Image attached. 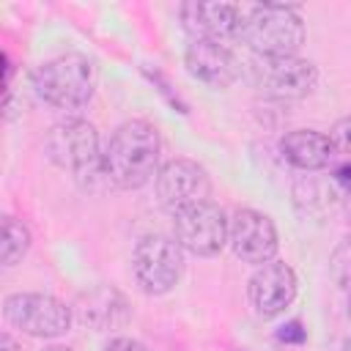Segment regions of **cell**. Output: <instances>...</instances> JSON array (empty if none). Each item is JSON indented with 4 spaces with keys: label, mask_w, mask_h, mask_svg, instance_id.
<instances>
[{
    "label": "cell",
    "mask_w": 351,
    "mask_h": 351,
    "mask_svg": "<svg viewBox=\"0 0 351 351\" xmlns=\"http://www.w3.org/2000/svg\"><path fill=\"white\" fill-rule=\"evenodd\" d=\"M228 230H230V219L211 200L195 203V206L173 214L176 241L181 244V250H186L197 258H211V255L222 252V247L228 244Z\"/></svg>",
    "instance_id": "cell-8"
},
{
    "label": "cell",
    "mask_w": 351,
    "mask_h": 351,
    "mask_svg": "<svg viewBox=\"0 0 351 351\" xmlns=\"http://www.w3.org/2000/svg\"><path fill=\"white\" fill-rule=\"evenodd\" d=\"M335 178H337V184H340V189H343V192H351V165L340 167V170L335 173Z\"/></svg>",
    "instance_id": "cell-21"
},
{
    "label": "cell",
    "mask_w": 351,
    "mask_h": 351,
    "mask_svg": "<svg viewBox=\"0 0 351 351\" xmlns=\"http://www.w3.org/2000/svg\"><path fill=\"white\" fill-rule=\"evenodd\" d=\"M0 351H19L16 340H14L8 332H3V335H0Z\"/></svg>",
    "instance_id": "cell-22"
},
{
    "label": "cell",
    "mask_w": 351,
    "mask_h": 351,
    "mask_svg": "<svg viewBox=\"0 0 351 351\" xmlns=\"http://www.w3.org/2000/svg\"><path fill=\"white\" fill-rule=\"evenodd\" d=\"M228 244H230L233 255L241 258L244 263L263 266V263L274 261L280 239H277V228L269 214L255 211V208H239L230 217Z\"/></svg>",
    "instance_id": "cell-10"
},
{
    "label": "cell",
    "mask_w": 351,
    "mask_h": 351,
    "mask_svg": "<svg viewBox=\"0 0 351 351\" xmlns=\"http://www.w3.org/2000/svg\"><path fill=\"white\" fill-rule=\"evenodd\" d=\"M162 140L154 123L134 118L121 123L104 145V173L118 189H140L159 173Z\"/></svg>",
    "instance_id": "cell-1"
},
{
    "label": "cell",
    "mask_w": 351,
    "mask_h": 351,
    "mask_svg": "<svg viewBox=\"0 0 351 351\" xmlns=\"http://www.w3.org/2000/svg\"><path fill=\"white\" fill-rule=\"evenodd\" d=\"M44 151L60 170L71 173L85 186H93L96 178H107L99 132L82 118H66L55 123L44 140Z\"/></svg>",
    "instance_id": "cell-3"
},
{
    "label": "cell",
    "mask_w": 351,
    "mask_h": 351,
    "mask_svg": "<svg viewBox=\"0 0 351 351\" xmlns=\"http://www.w3.org/2000/svg\"><path fill=\"white\" fill-rule=\"evenodd\" d=\"M30 85L36 96L55 110H82L96 90V66L77 52L58 55L30 74Z\"/></svg>",
    "instance_id": "cell-2"
},
{
    "label": "cell",
    "mask_w": 351,
    "mask_h": 351,
    "mask_svg": "<svg viewBox=\"0 0 351 351\" xmlns=\"http://www.w3.org/2000/svg\"><path fill=\"white\" fill-rule=\"evenodd\" d=\"M252 82L274 99H304L318 85V69L299 55H255L250 60Z\"/></svg>",
    "instance_id": "cell-7"
},
{
    "label": "cell",
    "mask_w": 351,
    "mask_h": 351,
    "mask_svg": "<svg viewBox=\"0 0 351 351\" xmlns=\"http://www.w3.org/2000/svg\"><path fill=\"white\" fill-rule=\"evenodd\" d=\"M82 318L96 326L99 332L101 329H112L118 324L126 321V302L118 291H107V288H99L93 291L88 299H85V307H82Z\"/></svg>",
    "instance_id": "cell-15"
},
{
    "label": "cell",
    "mask_w": 351,
    "mask_h": 351,
    "mask_svg": "<svg viewBox=\"0 0 351 351\" xmlns=\"http://www.w3.org/2000/svg\"><path fill=\"white\" fill-rule=\"evenodd\" d=\"M239 38L255 55H296L307 30L293 5H252L241 11Z\"/></svg>",
    "instance_id": "cell-4"
},
{
    "label": "cell",
    "mask_w": 351,
    "mask_h": 351,
    "mask_svg": "<svg viewBox=\"0 0 351 351\" xmlns=\"http://www.w3.org/2000/svg\"><path fill=\"white\" fill-rule=\"evenodd\" d=\"M329 140H332V148L335 154H343V156H351V115L340 118L332 132H329Z\"/></svg>",
    "instance_id": "cell-18"
},
{
    "label": "cell",
    "mask_w": 351,
    "mask_h": 351,
    "mask_svg": "<svg viewBox=\"0 0 351 351\" xmlns=\"http://www.w3.org/2000/svg\"><path fill=\"white\" fill-rule=\"evenodd\" d=\"M104 351H148V348L140 340H134V337H112L104 346Z\"/></svg>",
    "instance_id": "cell-20"
},
{
    "label": "cell",
    "mask_w": 351,
    "mask_h": 351,
    "mask_svg": "<svg viewBox=\"0 0 351 351\" xmlns=\"http://www.w3.org/2000/svg\"><path fill=\"white\" fill-rule=\"evenodd\" d=\"M3 318L22 335L52 340L69 332L71 310L52 293H8L3 299Z\"/></svg>",
    "instance_id": "cell-6"
},
{
    "label": "cell",
    "mask_w": 351,
    "mask_h": 351,
    "mask_svg": "<svg viewBox=\"0 0 351 351\" xmlns=\"http://www.w3.org/2000/svg\"><path fill=\"white\" fill-rule=\"evenodd\" d=\"M132 271L137 285L151 293L162 296L170 293L184 271V250L176 239L162 236V233H148L137 241L132 252Z\"/></svg>",
    "instance_id": "cell-5"
},
{
    "label": "cell",
    "mask_w": 351,
    "mask_h": 351,
    "mask_svg": "<svg viewBox=\"0 0 351 351\" xmlns=\"http://www.w3.org/2000/svg\"><path fill=\"white\" fill-rule=\"evenodd\" d=\"M30 250V230L25 222L14 217H3V241H0V261L5 269L16 266Z\"/></svg>",
    "instance_id": "cell-16"
},
{
    "label": "cell",
    "mask_w": 351,
    "mask_h": 351,
    "mask_svg": "<svg viewBox=\"0 0 351 351\" xmlns=\"http://www.w3.org/2000/svg\"><path fill=\"white\" fill-rule=\"evenodd\" d=\"M184 63L195 80L211 88H230L241 74L236 55L219 41H189L184 49Z\"/></svg>",
    "instance_id": "cell-13"
},
{
    "label": "cell",
    "mask_w": 351,
    "mask_h": 351,
    "mask_svg": "<svg viewBox=\"0 0 351 351\" xmlns=\"http://www.w3.org/2000/svg\"><path fill=\"white\" fill-rule=\"evenodd\" d=\"M277 340L285 343V346H302L307 340V329L302 326V321H285L280 329H277Z\"/></svg>",
    "instance_id": "cell-19"
},
{
    "label": "cell",
    "mask_w": 351,
    "mask_h": 351,
    "mask_svg": "<svg viewBox=\"0 0 351 351\" xmlns=\"http://www.w3.org/2000/svg\"><path fill=\"white\" fill-rule=\"evenodd\" d=\"M156 197L167 214H178L195 203L208 200L211 181L203 165L195 159H170L156 173Z\"/></svg>",
    "instance_id": "cell-9"
},
{
    "label": "cell",
    "mask_w": 351,
    "mask_h": 351,
    "mask_svg": "<svg viewBox=\"0 0 351 351\" xmlns=\"http://www.w3.org/2000/svg\"><path fill=\"white\" fill-rule=\"evenodd\" d=\"M184 30L192 41H219L239 38L241 30V8L236 3H181L178 8Z\"/></svg>",
    "instance_id": "cell-12"
},
{
    "label": "cell",
    "mask_w": 351,
    "mask_h": 351,
    "mask_svg": "<svg viewBox=\"0 0 351 351\" xmlns=\"http://www.w3.org/2000/svg\"><path fill=\"white\" fill-rule=\"evenodd\" d=\"M280 151H282L285 162H291L293 167L307 170V173L329 167V162L335 156L329 134L315 132V129H293V132H288L280 140Z\"/></svg>",
    "instance_id": "cell-14"
},
{
    "label": "cell",
    "mask_w": 351,
    "mask_h": 351,
    "mask_svg": "<svg viewBox=\"0 0 351 351\" xmlns=\"http://www.w3.org/2000/svg\"><path fill=\"white\" fill-rule=\"evenodd\" d=\"M340 351H351V335L343 340V348H340Z\"/></svg>",
    "instance_id": "cell-24"
},
{
    "label": "cell",
    "mask_w": 351,
    "mask_h": 351,
    "mask_svg": "<svg viewBox=\"0 0 351 351\" xmlns=\"http://www.w3.org/2000/svg\"><path fill=\"white\" fill-rule=\"evenodd\" d=\"M44 351H71V348H66V346H47Z\"/></svg>",
    "instance_id": "cell-23"
},
{
    "label": "cell",
    "mask_w": 351,
    "mask_h": 351,
    "mask_svg": "<svg viewBox=\"0 0 351 351\" xmlns=\"http://www.w3.org/2000/svg\"><path fill=\"white\" fill-rule=\"evenodd\" d=\"M296 271L282 261H269L258 266L247 282V299L261 318H277L280 313H285V307H291V302L296 299Z\"/></svg>",
    "instance_id": "cell-11"
},
{
    "label": "cell",
    "mask_w": 351,
    "mask_h": 351,
    "mask_svg": "<svg viewBox=\"0 0 351 351\" xmlns=\"http://www.w3.org/2000/svg\"><path fill=\"white\" fill-rule=\"evenodd\" d=\"M329 274L340 288H351V236H346L329 258Z\"/></svg>",
    "instance_id": "cell-17"
}]
</instances>
